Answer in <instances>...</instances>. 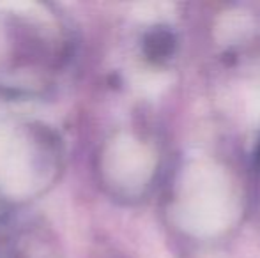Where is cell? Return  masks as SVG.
<instances>
[{"label": "cell", "mask_w": 260, "mask_h": 258, "mask_svg": "<svg viewBox=\"0 0 260 258\" xmlns=\"http://www.w3.org/2000/svg\"><path fill=\"white\" fill-rule=\"evenodd\" d=\"M144 55L154 64H163L174 55L175 38L167 27H152L144 38Z\"/></svg>", "instance_id": "obj_1"}, {"label": "cell", "mask_w": 260, "mask_h": 258, "mask_svg": "<svg viewBox=\"0 0 260 258\" xmlns=\"http://www.w3.org/2000/svg\"><path fill=\"white\" fill-rule=\"evenodd\" d=\"M257 159H258V163H260V141H258V147H257Z\"/></svg>", "instance_id": "obj_2"}]
</instances>
